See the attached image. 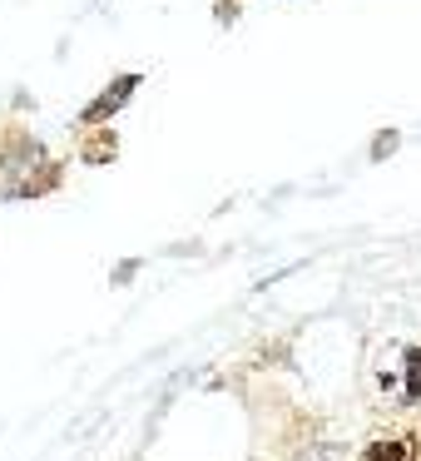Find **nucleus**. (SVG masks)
<instances>
[{
    "label": "nucleus",
    "instance_id": "nucleus-1",
    "mask_svg": "<svg viewBox=\"0 0 421 461\" xmlns=\"http://www.w3.org/2000/svg\"><path fill=\"white\" fill-rule=\"evenodd\" d=\"M362 461H421V421H397L362 447Z\"/></svg>",
    "mask_w": 421,
    "mask_h": 461
}]
</instances>
